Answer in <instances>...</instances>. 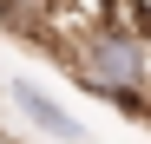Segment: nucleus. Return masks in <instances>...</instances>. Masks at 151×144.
<instances>
[{
    "label": "nucleus",
    "instance_id": "1",
    "mask_svg": "<svg viewBox=\"0 0 151 144\" xmlns=\"http://www.w3.org/2000/svg\"><path fill=\"white\" fill-rule=\"evenodd\" d=\"M79 85L99 98H118V92H145V33H125L112 20H99L79 46Z\"/></svg>",
    "mask_w": 151,
    "mask_h": 144
},
{
    "label": "nucleus",
    "instance_id": "2",
    "mask_svg": "<svg viewBox=\"0 0 151 144\" xmlns=\"http://www.w3.org/2000/svg\"><path fill=\"white\" fill-rule=\"evenodd\" d=\"M7 98L20 105V118H27L33 131H46L53 144H86V125H79V118H72L40 79H7Z\"/></svg>",
    "mask_w": 151,
    "mask_h": 144
}]
</instances>
